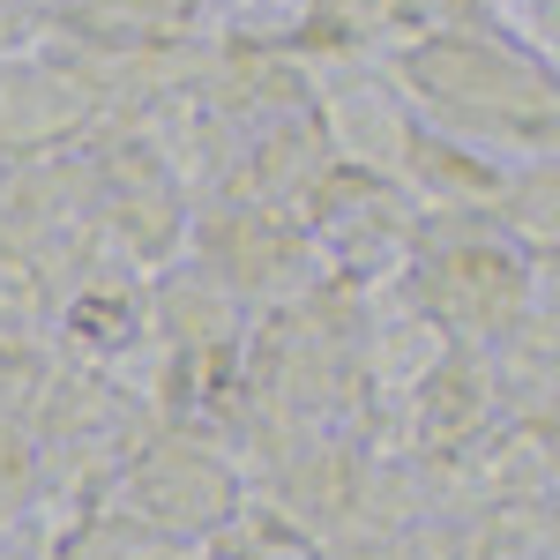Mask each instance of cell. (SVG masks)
Returning <instances> with one entry per match:
<instances>
[{
	"label": "cell",
	"instance_id": "obj_2",
	"mask_svg": "<svg viewBox=\"0 0 560 560\" xmlns=\"http://www.w3.org/2000/svg\"><path fill=\"white\" fill-rule=\"evenodd\" d=\"M210 8H224V0H38V23H68V31L105 45H128V38L150 45L210 23Z\"/></svg>",
	"mask_w": 560,
	"mask_h": 560
},
{
	"label": "cell",
	"instance_id": "obj_1",
	"mask_svg": "<svg viewBox=\"0 0 560 560\" xmlns=\"http://www.w3.org/2000/svg\"><path fill=\"white\" fill-rule=\"evenodd\" d=\"M396 68L448 135L560 150V75L538 52L493 38V31L448 23V31H427L419 45H404Z\"/></svg>",
	"mask_w": 560,
	"mask_h": 560
},
{
	"label": "cell",
	"instance_id": "obj_4",
	"mask_svg": "<svg viewBox=\"0 0 560 560\" xmlns=\"http://www.w3.org/2000/svg\"><path fill=\"white\" fill-rule=\"evenodd\" d=\"M0 560H8V553H0Z\"/></svg>",
	"mask_w": 560,
	"mask_h": 560
},
{
	"label": "cell",
	"instance_id": "obj_3",
	"mask_svg": "<svg viewBox=\"0 0 560 560\" xmlns=\"http://www.w3.org/2000/svg\"><path fill=\"white\" fill-rule=\"evenodd\" d=\"M38 31V0H0V60Z\"/></svg>",
	"mask_w": 560,
	"mask_h": 560
}]
</instances>
